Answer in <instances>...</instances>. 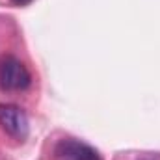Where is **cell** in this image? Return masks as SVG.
<instances>
[{"mask_svg": "<svg viewBox=\"0 0 160 160\" xmlns=\"http://www.w3.org/2000/svg\"><path fill=\"white\" fill-rule=\"evenodd\" d=\"M32 82L30 77V71L26 69V65L13 58V56H8L2 65H0V88L6 89V91H21V89H26Z\"/></svg>", "mask_w": 160, "mask_h": 160, "instance_id": "cell-1", "label": "cell"}, {"mask_svg": "<svg viewBox=\"0 0 160 160\" xmlns=\"http://www.w3.org/2000/svg\"><path fill=\"white\" fill-rule=\"evenodd\" d=\"M0 127L17 140H24L30 132L28 116L17 104H0Z\"/></svg>", "mask_w": 160, "mask_h": 160, "instance_id": "cell-2", "label": "cell"}, {"mask_svg": "<svg viewBox=\"0 0 160 160\" xmlns=\"http://www.w3.org/2000/svg\"><path fill=\"white\" fill-rule=\"evenodd\" d=\"M56 160H102L101 155L88 143L78 140H62L56 145Z\"/></svg>", "mask_w": 160, "mask_h": 160, "instance_id": "cell-3", "label": "cell"}, {"mask_svg": "<svg viewBox=\"0 0 160 160\" xmlns=\"http://www.w3.org/2000/svg\"><path fill=\"white\" fill-rule=\"evenodd\" d=\"M30 2H34V0H13L15 6H28Z\"/></svg>", "mask_w": 160, "mask_h": 160, "instance_id": "cell-4", "label": "cell"}]
</instances>
